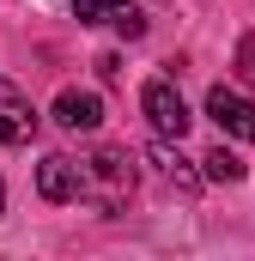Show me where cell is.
I'll return each mask as SVG.
<instances>
[{"label":"cell","mask_w":255,"mask_h":261,"mask_svg":"<svg viewBox=\"0 0 255 261\" xmlns=\"http://www.w3.org/2000/svg\"><path fill=\"white\" fill-rule=\"evenodd\" d=\"M128 195H134V164H128V152H116V146L91 152V158H85V200H91L97 213H122Z\"/></svg>","instance_id":"cell-1"},{"label":"cell","mask_w":255,"mask_h":261,"mask_svg":"<svg viewBox=\"0 0 255 261\" xmlns=\"http://www.w3.org/2000/svg\"><path fill=\"white\" fill-rule=\"evenodd\" d=\"M140 110H146V122L164 134V140H183L189 122H194L189 103H183V91H176L170 79H146V85H140Z\"/></svg>","instance_id":"cell-2"},{"label":"cell","mask_w":255,"mask_h":261,"mask_svg":"<svg viewBox=\"0 0 255 261\" xmlns=\"http://www.w3.org/2000/svg\"><path fill=\"white\" fill-rule=\"evenodd\" d=\"M73 18H79V24H104V31H116L128 43L146 37V12H140L134 0H73Z\"/></svg>","instance_id":"cell-3"},{"label":"cell","mask_w":255,"mask_h":261,"mask_svg":"<svg viewBox=\"0 0 255 261\" xmlns=\"http://www.w3.org/2000/svg\"><path fill=\"white\" fill-rule=\"evenodd\" d=\"M37 195L43 200H85V158L49 152V158L37 164Z\"/></svg>","instance_id":"cell-4"},{"label":"cell","mask_w":255,"mask_h":261,"mask_svg":"<svg viewBox=\"0 0 255 261\" xmlns=\"http://www.w3.org/2000/svg\"><path fill=\"white\" fill-rule=\"evenodd\" d=\"M207 116H213L225 134H231V140H249V146H255V103L243 97V91H231V85H213V91H207Z\"/></svg>","instance_id":"cell-5"},{"label":"cell","mask_w":255,"mask_h":261,"mask_svg":"<svg viewBox=\"0 0 255 261\" xmlns=\"http://www.w3.org/2000/svg\"><path fill=\"white\" fill-rule=\"evenodd\" d=\"M31 134H37L31 97H24L12 79H0V146H31Z\"/></svg>","instance_id":"cell-6"},{"label":"cell","mask_w":255,"mask_h":261,"mask_svg":"<svg viewBox=\"0 0 255 261\" xmlns=\"http://www.w3.org/2000/svg\"><path fill=\"white\" fill-rule=\"evenodd\" d=\"M55 122L67 134H97L104 128V103H97V91H73L67 85L61 97H55Z\"/></svg>","instance_id":"cell-7"},{"label":"cell","mask_w":255,"mask_h":261,"mask_svg":"<svg viewBox=\"0 0 255 261\" xmlns=\"http://www.w3.org/2000/svg\"><path fill=\"white\" fill-rule=\"evenodd\" d=\"M146 164H152V170H158V176H164V182H170L176 195H194V189H200V176L189 170V158H183V152H176V146H170L164 134H158V140L146 146Z\"/></svg>","instance_id":"cell-8"},{"label":"cell","mask_w":255,"mask_h":261,"mask_svg":"<svg viewBox=\"0 0 255 261\" xmlns=\"http://www.w3.org/2000/svg\"><path fill=\"white\" fill-rule=\"evenodd\" d=\"M200 164H207V176H213V182H243V158H237V152H225V146H213Z\"/></svg>","instance_id":"cell-9"},{"label":"cell","mask_w":255,"mask_h":261,"mask_svg":"<svg viewBox=\"0 0 255 261\" xmlns=\"http://www.w3.org/2000/svg\"><path fill=\"white\" fill-rule=\"evenodd\" d=\"M237 67H243V79L255 85V37H243V49H237Z\"/></svg>","instance_id":"cell-10"},{"label":"cell","mask_w":255,"mask_h":261,"mask_svg":"<svg viewBox=\"0 0 255 261\" xmlns=\"http://www.w3.org/2000/svg\"><path fill=\"white\" fill-rule=\"evenodd\" d=\"M0 206H6V182H0Z\"/></svg>","instance_id":"cell-11"}]
</instances>
